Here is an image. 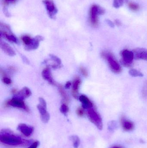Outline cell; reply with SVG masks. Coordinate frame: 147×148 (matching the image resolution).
Segmentation results:
<instances>
[{"label": "cell", "mask_w": 147, "mask_h": 148, "mask_svg": "<svg viewBox=\"0 0 147 148\" xmlns=\"http://www.w3.org/2000/svg\"><path fill=\"white\" fill-rule=\"evenodd\" d=\"M0 141L3 144L12 146H24L32 143V141L23 140L8 129H3L1 131Z\"/></svg>", "instance_id": "obj_1"}, {"label": "cell", "mask_w": 147, "mask_h": 148, "mask_svg": "<svg viewBox=\"0 0 147 148\" xmlns=\"http://www.w3.org/2000/svg\"><path fill=\"white\" fill-rule=\"evenodd\" d=\"M101 55L103 58L107 61L112 72L115 73H119L121 72V66L111 53L108 51H103Z\"/></svg>", "instance_id": "obj_2"}, {"label": "cell", "mask_w": 147, "mask_h": 148, "mask_svg": "<svg viewBox=\"0 0 147 148\" xmlns=\"http://www.w3.org/2000/svg\"><path fill=\"white\" fill-rule=\"evenodd\" d=\"M87 110L88 117L91 121L95 124L98 129L102 130L103 128V123L100 115L93 108Z\"/></svg>", "instance_id": "obj_3"}, {"label": "cell", "mask_w": 147, "mask_h": 148, "mask_svg": "<svg viewBox=\"0 0 147 148\" xmlns=\"http://www.w3.org/2000/svg\"><path fill=\"white\" fill-rule=\"evenodd\" d=\"M121 55L122 57L121 62L122 65L126 67L131 66L134 59V55L133 51L124 49L121 51Z\"/></svg>", "instance_id": "obj_4"}, {"label": "cell", "mask_w": 147, "mask_h": 148, "mask_svg": "<svg viewBox=\"0 0 147 148\" xmlns=\"http://www.w3.org/2000/svg\"><path fill=\"white\" fill-rule=\"evenodd\" d=\"M39 104L37 106V108L39 112L41 121L44 123H47L50 120V116L47 111V104L44 98L40 97L39 98Z\"/></svg>", "instance_id": "obj_5"}, {"label": "cell", "mask_w": 147, "mask_h": 148, "mask_svg": "<svg viewBox=\"0 0 147 148\" xmlns=\"http://www.w3.org/2000/svg\"><path fill=\"white\" fill-rule=\"evenodd\" d=\"M104 11L99 6L93 5L91 8L89 13V19L91 23L94 27L98 24V16L104 13Z\"/></svg>", "instance_id": "obj_6"}, {"label": "cell", "mask_w": 147, "mask_h": 148, "mask_svg": "<svg viewBox=\"0 0 147 148\" xmlns=\"http://www.w3.org/2000/svg\"><path fill=\"white\" fill-rule=\"evenodd\" d=\"M7 104L14 108L22 109L26 111H28V108H27L23 100L13 97V99L7 102Z\"/></svg>", "instance_id": "obj_7"}, {"label": "cell", "mask_w": 147, "mask_h": 148, "mask_svg": "<svg viewBox=\"0 0 147 148\" xmlns=\"http://www.w3.org/2000/svg\"><path fill=\"white\" fill-rule=\"evenodd\" d=\"M43 3L45 5L49 16L52 18L54 17L57 13V10L54 2L51 0H44Z\"/></svg>", "instance_id": "obj_8"}, {"label": "cell", "mask_w": 147, "mask_h": 148, "mask_svg": "<svg viewBox=\"0 0 147 148\" xmlns=\"http://www.w3.org/2000/svg\"><path fill=\"white\" fill-rule=\"evenodd\" d=\"M17 130L22 134L26 137L30 136L34 131V128L24 123H21L18 125Z\"/></svg>", "instance_id": "obj_9"}, {"label": "cell", "mask_w": 147, "mask_h": 148, "mask_svg": "<svg viewBox=\"0 0 147 148\" xmlns=\"http://www.w3.org/2000/svg\"><path fill=\"white\" fill-rule=\"evenodd\" d=\"M43 40V37L41 36H36L35 38L32 39V41L30 44L27 46H25V49L26 50L28 51L34 50L38 48L40 42Z\"/></svg>", "instance_id": "obj_10"}, {"label": "cell", "mask_w": 147, "mask_h": 148, "mask_svg": "<svg viewBox=\"0 0 147 148\" xmlns=\"http://www.w3.org/2000/svg\"><path fill=\"white\" fill-rule=\"evenodd\" d=\"M133 52L134 55V59L147 61V49L143 48H136Z\"/></svg>", "instance_id": "obj_11"}, {"label": "cell", "mask_w": 147, "mask_h": 148, "mask_svg": "<svg viewBox=\"0 0 147 148\" xmlns=\"http://www.w3.org/2000/svg\"><path fill=\"white\" fill-rule=\"evenodd\" d=\"M32 93L30 90L27 87H24L22 89L19 91L17 94L14 96V98H17L20 100H23L25 98L29 97Z\"/></svg>", "instance_id": "obj_12"}, {"label": "cell", "mask_w": 147, "mask_h": 148, "mask_svg": "<svg viewBox=\"0 0 147 148\" xmlns=\"http://www.w3.org/2000/svg\"><path fill=\"white\" fill-rule=\"evenodd\" d=\"M0 47L2 49L3 51L9 56H15L16 53L14 50L6 42L1 41Z\"/></svg>", "instance_id": "obj_13"}, {"label": "cell", "mask_w": 147, "mask_h": 148, "mask_svg": "<svg viewBox=\"0 0 147 148\" xmlns=\"http://www.w3.org/2000/svg\"><path fill=\"white\" fill-rule=\"evenodd\" d=\"M79 101L82 103V107L84 109H89L93 108V104L89 98L85 95H81L79 97Z\"/></svg>", "instance_id": "obj_14"}, {"label": "cell", "mask_w": 147, "mask_h": 148, "mask_svg": "<svg viewBox=\"0 0 147 148\" xmlns=\"http://www.w3.org/2000/svg\"><path fill=\"white\" fill-rule=\"evenodd\" d=\"M121 123L123 128L126 131H132L134 128V125L132 122L126 119L124 116H122L121 119Z\"/></svg>", "instance_id": "obj_15"}, {"label": "cell", "mask_w": 147, "mask_h": 148, "mask_svg": "<svg viewBox=\"0 0 147 148\" xmlns=\"http://www.w3.org/2000/svg\"><path fill=\"white\" fill-rule=\"evenodd\" d=\"M42 76L46 81H47L49 83L52 85L56 84L55 81L51 75V70L49 68H46L44 69L42 72Z\"/></svg>", "instance_id": "obj_16"}, {"label": "cell", "mask_w": 147, "mask_h": 148, "mask_svg": "<svg viewBox=\"0 0 147 148\" xmlns=\"http://www.w3.org/2000/svg\"><path fill=\"white\" fill-rule=\"evenodd\" d=\"M50 57L51 60L53 62V63L50 65L52 68L58 69L61 66V60L58 57L52 54L50 55Z\"/></svg>", "instance_id": "obj_17"}, {"label": "cell", "mask_w": 147, "mask_h": 148, "mask_svg": "<svg viewBox=\"0 0 147 148\" xmlns=\"http://www.w3.org/2000/svg\"><path fill=\"white\" fill-rule=\"evenodd\" d=\"M81 83V81L79 78H77L74 80L72 84V94L73 96L75 98L78 97V93L79 88Z\"/></svg>", "instance_id": "obj_18"}, {"label": "cell", "mask_w": 147, "mask_h": 148, "mask_svg": "<svg viewBox=\"0 0 147 148\" xmlns=\"http://www.w3.org/2000/svg\"><path fill=\"white\" fill-rule=\"evenodd\" d=\"M2 35L5 38H6L9 41L16 43L18 42L17 38L13 34L8 33V32H5V31H3V32L1 31V36Z\"/></svg>", "instance_id": "obj_19"}, {"label": "cell", "mask_w": 147, "mask_h": 148, "mask_svg": "<svg viewBox=\"0 0 147 148\" xmlns=\"http://www.w3.org/2000/svg\"><path fill=\"white\" fill-rule=\"evenodd\" d=\"M70 140L73 143V146L75 148H78L80 145V139L76 135H72L70 137Z\"/></svg>", "instance_id": "obj_20"}, {"label": "cell", "mask_w": 147, "mask_h": 148, "mask_svg": "<svg viewBox=\"0 0 147 148\" xmlns=\"http://www.w3.org/2000/svg\"><path fill=\"white\" fill-rule=\"evenodd\" d=\"M60 93L61 95V96L63 97V99L66 101H68V97L67 96V94L66 93L64 89L63 88V87L61 86H59L58 87Z\"/></svg>", "instance_id": "obj_21"}, {"label": "cell", "mask_w": 147, "mask_h": 148, "mask_svg": "<svg viewBox=\"0 0 147 148\" xmlns=\"http://www.w3.org/2000/svg\"><path fill=\"white\" fill-rule=\"evenodd\" d=\"M129 74L132 76L135 77L143 76V74L140 71H138V70L135 69H133L130 70L129 71Z\"/></svg>", "instance_id": "obj_22"}, {"label": "cell", "mask_w": 147, "mask_h": 148, "mask_svg": "<svg viewBox=\"0 0 147 148\" xmlns=\"http://www.w3.org/2000/svg\"><path fill=\"white\" fill-rule=\"evenodd\" d=\"M32 39L33 38H31V37H29V36H22V40L23 43L25 44V45L27 46L31 43Z\"/></svg>", "instance_id": "obj_23"}, {"label": "cell", "mask_w": 147, "mask_h": 148, "mask_svg": "<svg viewBox=\"0 0 147 148\" xmlns=\"http://www.w3.org/2000/svg\"><path fill=\"white\" fill-rule=\"evenodd\" d=\"M128 0H114V5L115 8H119L125 2Z\"/></svg>", "instance_id": "obj_24"}, {"label": "cell", "mask_w": 147, "mask_h": 148, "mask_svg": "<svg viewBox=\"0 0 147 148\" xmlns=\"http://www.w3.org/2000/svg\"><path fill=\"white\" fill-rule=\"evenodd\" d=\"M60 111L62 114L64 115H66L69 111V108L67 105L65 104H63L60 108Z\"/></svg>", "instance_id": "obj_25"}, {"label": "cell", "mask_w": 147, "mask_h": 148, "mask_svg": "<svg viewBox=\"0 0 147 148\" xmlns=\"http://www.w3.org/2000/svg\"><path fill=\"white\" fill-rule=\"evenodd\" d=\"M129 7L130 9L133 11H136L139 9V6L137 3H134L130 2L129 3Z\"/></svg>", "instance_id": "obj_26"}, {"label": "cell", "mask_w": 147, "mask_h": 148, "mask_svg": "<svg viewBox=\"0 0 147 148\" xmlns=\"http://www.w3.org/2000/svg\"><path fill=\"white\" fill-rule=\"evenodd\" d=\"M117 127L116 123L115 121H111L108 124V129L110 131H114Z\"/></svg>", "instance_id": "obj_27"}, {"label": "cell", "mask_w": 147, "mask_h": 148, "mask_svg": "<svg viewBox=\"0 0 147 148\" xmlns=\"http://www.w3.org/2000/svg\"><path fill=\"white\" fill-rule=\"evenodd\" d=\"M142 95L144 97H147V82H146L144 84L142 90Z\"/></svg>", "instance_id": "obj_28"}, {"label": "cell", "mask_w": 147, "mask_h": 148, "mask_svg": "<svg viewBox=\"0 0 147 148\" xmlns=\"http://www.w3.org/2000/svg\"><path fill=\"white\" fill-rule=\"evenodd\" d=\"M39 145V142L38 141H36L31 143L30 146L28 148H37Z\"/></svg>", "instance_id": "obj_29"}, {"label": "cell", "mask_w": 147, "mask_h": 148, "mask_svg": "<svg viewBox=\"0 0 147 148\" xmlns=\"http://www.w3.org/2000/svg\"><path fill=\"white\" fill-rule=\"evenodd\" d=\"M77 114L79 116H82L84 115L85 112L84 110V109L81 108H78L77 110Z\"/></svg>", "instance_id": "obj_30"}, {"label": "cell", "mask_w": 147, "mask_h": 148, "mask_svg": "<svg viewBox=\"0 0 147 148\" xmlns=\"http://www.w3.org/2000/svg\"><path fill=\"white\" fill-rule=\"evenodd\" d=\"M18 0H3V3L5 5H8L10 3H14L16 2Z\"/></svg>", "instance_id": "obj_31"}, {"label": "cell", "mask_w": 147, "mask_h": 148, "mask_svg": "<svg viewBox=\"0 0 147 148\" xmlns=\"http://www.w3.org/2000/svg\"><path fill=\"white\" fill-rule=\"evenodd\" d=\"M80 72H81L82 75L86 77L88 76V72H87V70L84 68H81L80 69Z\"/></svg>", "instance_id": "obj_32"}, {"label": "cell", "mask_w": 147, "mask_h": 148, "mask_svg": "<svg viewBox=\"0 0 147 148\" xmlns=\"http://www.w3.org/2000/svg\"><path fill=\"white\" fill-rule=\"evenodd\" d=\"M3 82L4 83L7 84H9L11 83V80L8 77H4L3 78Z\"/></svg>", "instance_id": "obj_33"}, {"label": "cell", "mask_w": 147, "mask_h": 148, "mask_svg": "<svg viewBox=\"0 0 147 148\" xmlns=\"http://www.w3.org/2000/svg\"><path fill=\"white\" fill-rule=\"evenodd\" d=\"M71 83L70 82H68L66 83L65 84V88L66 89L69 88L70 87V86H71Z\"/></svg>", "instance_id": "obj_34"}, {"label": "cell", "mask_w": 147, "mask_h": 148, "mask_svg": "<svg viewBox=\"0 0 147 148\" xmlns=\"http://www.w3.org/2000/svg\"><path fill=\"white\" fill-rule=\"evenodd\" d=\"M123 148L122 147H120V146H113V147H111V148Z\"/></svg>", "instance_id": "obj_35"}]
</instances>
